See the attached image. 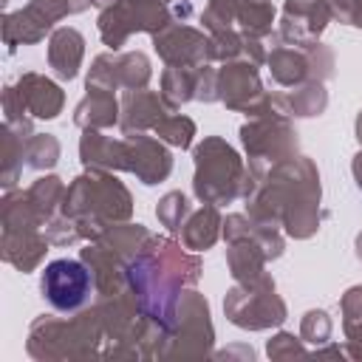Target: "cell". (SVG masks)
<instances>
[{
  "mask_svg": "<svg viewBox=\"0 0 362 362\" xmlns=\"http://www.w3.org/2000/svg\"><path fill=\"white\" fill-rule=\"evenodd\" d=\"M40 288H42V297L51 303V308L76 311L90 300L93 277L85 263H79L74 257H59L45 266Z\"/></svg>",
  "mask_w": 362,
  "mask_h": 362,
  "instance_id": "obj_1",
  "label": "cell"
}]
</instances>
